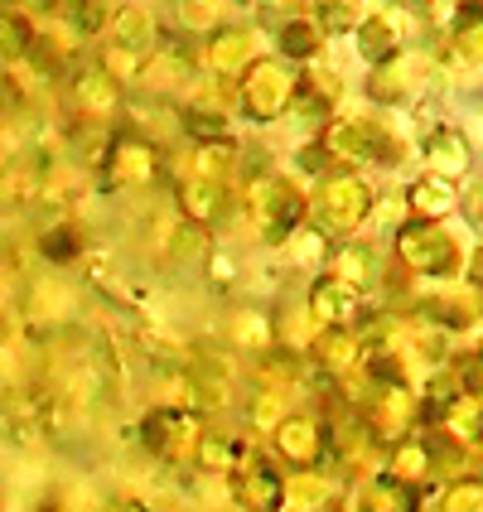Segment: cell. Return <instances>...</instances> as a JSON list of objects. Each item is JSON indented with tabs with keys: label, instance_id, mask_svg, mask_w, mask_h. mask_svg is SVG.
Masks as SVG:
<instances>
[{
	"label": "cell",
	"instance_id": "1",
	"mask_svg": "<svg viewBox=\"0 0 483 512\" xmlns=\"http://www.w3.org/2000/svg\"><path fill=\"white\" fill-rule=\"evenodd\" d=\"M295 87H300V73L285 58H256L252 68L242 73L237 102H242V112L252 121H276L295 102Z\"/></svg>",
	"mask_w": 483,
	"mask_h": 512
},
{
	"label": "cell",
	"instance_id": "2",
	"mask_svg": "<svg viewBox=\"0 0 483 512\" xmlns=\"http://www.w3.org/2000/svg\"><path fill=\"white\" fill-rule=\"evenodd\" d=\"M372 208V194L363 179H353V174H339V179H329L310 203V218L319 232H353L363 218H368Z\"/></svg>",
	"mask_w": 483,
	"mask_h": 512
},
{
	"label": "cell",
	"instance_id": "3",
	"mask_svg": "<svg viewBox=\"0 0 483 512\" xmlns=\"http://www.w3.org/2000/svg\"><path fill=\"white\" fill-rule=\"evenodd\" d=\"M160 174V155L155 145L141 136H112V150L102 160V189L107 194H126V189H145Z\"/></svg>",
	"mask_w": 483,
	"mask_h": 512
},
{
	"label": "cell",
	"instance_id": "4",
	"mask_svg": "<svg viewBox=\"0 0 483 512\" xmlns=\"http://www.w3.org/2000/svg\"><path fill=\"white\" fill-rule=\"evenodd\" d=\"M324 150H329V155H343V160H392V155H397L392 136H387L377 121H368V116H353V121L329 126Z\"/></svg>",
	"mask_w": 483,
	"mask_h": 512
},
{
	"label": "cell",
	"instance_id": "5",
	"mask_svg": "<svg viewBox=\"0 0 483 512\" xmlns=\"http://www.w3.org/2000/svg\"><path fill=\"white\" fill-rule=\"evenodd\" d=\"M401 256H406V266L411 271H426V276H445V271H455V242L445 237L440 228H430V223H411V228H401L397 237Z\"/></svg>",
	"mask_w": 483,
	"mask_h": 512
},
{
	"label": "cell",
	"instance_id": "6",
	"mask_svg": "<svg viewBox=\"0 0 483 512\" xmlns=\"http://www.w3.org/2000/svg\"><path fill=\"white\" fill-rule=\"evenodd\" d=\"M252 208L256 218H261V228H266V237L276 242V237H285V232L295 228V218L305 213V203H300V194L285 184V179H261L252 189Z\"/></svg>",
	"mask_w": 483,
	"mask_h": 512
},
{
	"label": "cell",
	"instance_id": "7",
	"mask_svg": "<svg viewBox=\"0 0 483 512\" xmlns=\"http://www.w3.org/2000/svg\"><path fill=\"white\" fill-rule=\"evenodd\" d=\"M73 102L83 107V116H112L121 107V87L107 68H87L73 78Z\"/></svg>",
	"mask_w": 483,
	"mask_h": 512
},
{
	"label": "cell",
	"instance_id": "8",
	"mask_svg": "<svg viewBox=\"0 0 483 512\" xmlns=\"http://www.w3.org/2000/svg\"><path fill=\"white\" fill-rule=\"evenodd\" d=\"M194 78V68H189V54H174V49H160V54H150L141 63V78L136 83L145 92H174V87H184Z\"/></svg>",
	"mask_w": 483,
	"mask_h": 512
},
{
	"label": "cell",
	"instance_id": "9",
	"mask_svg": "<svg viewBox=\"0 0 483 512\" xmlns=\"http://www.w3.org/2000/svg\"><path fill=\"white\" fill-rule=\"evenodd\" d=\"M237 493H242V503L256 512H276L281 508V498H285V488L281 479L266 469V464H242V474H237Z\"/></svg>",
	"mask_w": 483,
	"mask_h": 512
},
{
	"label": "cell",
	"instance_id": "10",
	"mask_svg": "<svg viewBox=\"0 0 483 512\" xmlns=\"http://www.w3.org/2000/svg\"><path fill=\"white\" fill-rule=\"evenodd\" d=\"M426 160L440 170V179H445V174H464L469 170V141H464V131L435 126L426 136Z\"/></svg>",
	"mask_w": 483,
	"mask_h": 512
},
{
	"label": "cell",
	"instance_id": "11",
	"mask_svg": "<svg viewBox=\"0 0 483 512\" xmlns=\"http://www.w3.org/2000/svg\"><path fill=\"white\" fill-rule=\"evenodd\" d=\"M208 63L218 68V73H247L256 58H252V34H242V29H223V34H213L208 39Z\"/></svg>",
	"mask_w": 483,
	"mask_h": 512
},
{
	"label": "cell",
	"instance_id": "12",
	"mask_svg": "<svg viewBox=\"0 0 483 512\" xmlns=\"http://www.w3.org/2000/svg\"><path fill=\"white\" fill-rule=\"evenodd\" d=\"M112 44L121 54H141V49H150V15L136 10V5L116 10L112 15Z\"/></svg>",
	"mask_w": 483,
	"mask_h": 512
},
{
	"label": "cell",
	"instance_id": "13",
	"mask_svg": "<svg viewBox=\"0 0 483 512\" xmlns=\"http://www.w3.org/2000/svg\"><path fill=\"white\" fill-rule=\"evenodd\" d=\"M34 25H29L20 10H0V58L15 63V58H29L34 54Z\"/></svg>",
	"mask_w": 483,
	"mask_h": 512
},
{
	"label": "cell",
	"instance_id": "14",
	"mask_svg": "<svg viewBox=\"0 0 483 512\" xmlns=\"http://www.w3.org/2000/svg\"><path fill=\"white\" fill-rule=\"evenodd\" d=\"M314 310L324 314V319H348V314L358 310V290L343 281V276H329V281L314 285Z\"/></svg>",
	"mask_w": 483,
	"mask_h": 512
},
{
	"label": "cell",
	"instance_id": "15",
	"mask_svg": "<svg viewBox=\"0 0 483 512\" xmlns=\"http://www.w3.org/2000/svg\"><path fill=\"white\" fill-rule=\"evenodd\" d=\"M358 49H363V58H372V63H387V58H397V29H392V20H363L358 25Z\"/></svg>",
	"mask_w": 483,
	"mask_h": 512
},
{
	"label": "cell",
	"instance_id": "16",
	"mask_svg": "<svg viewBox=\"0 0 483 512\" xmlns=\"http://www.w3.org/2000/svg\"><path fill=\"white\" fill-rule=\"evenodd\" d=\"M406 208H411L416 218H440V213L450 208V184H445V179H416V184L406 189Z\"/></svg>",
	"mask_w": 483,
	"mask_h": 512
},
{
	"label": "cell",
	"instance_id": "17",
	"mask_svg": "<svg viewBox=\"0 0 483 512\" xmlns=\"http://www.w3.org/2000/svg\"><path fill=\"white\" fill-rule=\"evenodd\" d=\"M179 203H184V213L189 218H199L208 223L218 208H223V184H208V179H189L184 189H179Z\"/></svg>",
	"mask_w": 483,
	"mask_h": 512
},
{
	"label": "cell",
	"instance_id": "18",
	"mask_svg": "<svg viewBox=\"0 0 483 512\" xmlns=\"http://www.w3.org/2000/svg\"><path fill=\"white\" fill-rule=\"evenodd\" d=\"M281 450L295 459V464H310V459L319 455V426L305 421V416H300V421H285L281 426Z\"/></svg>",
	"mask_w": 483,
	"mask_h": 512
},
{
	"label": "cell",
	"instance_id": "19",
	"mask_svg": "<svg viewBox=\"0 0 483 512\" xmlns=\"http://www.w3.org/2000/svg\"><path fill=\"white\" fill-rule=\"evenodd\" d=\"M184 426H189V421H184L179 411H155V416L145 421V445L160 450V455H174V445H179Z\"/></svg>",
	"mask_w": 483,
	"mask_h": 512
},
{
	"label": "cell",
	"instance_id": "20",
	"mask_svg": "<svg viewBox=\"0 0 483 512\" xmlns=\"http://www.w3.org/2000/svg\"><path fill=\"white\" fill-rule=\"evenodd\" d=\"M319 25L314 20H285L281 25V54L285 58H314L319 54Z\"/></svg>",
	"mask_w": 483,
	"mask_h": 512
},
{
	"label": "cell",
	"instance_id": "21",
	"mask_svg": "<svg viewBox=\"0 0 483 512\" xmlns=\"http://www.w3.org/2000/svg\"><path fill=\"white\" fill-rule=\"evenodd\" d=\"M368 97L372 102H397V97H406V63L401 58L377 63V73L368 78Z\"/></svg>",
	"mask_w": 483,
	"mask_h": 512
},
{
	"label": "cell",
	"instance_id": "22",
	"mask_svg": "<svg viewBox=\"0 0 483 512\" xmlns=\"http://www.w3.org/2000/svg\"><path fill=\"white\" fill-rule=\"evenodd\" d=\"M358 512H411V488H401L397 479L363 488V508Z\"/></svg>",
	"mask_w": 483,
	"mask_h": 512
},
{
	"label": "cell",
	"instance_id": "23",
	"mask_svg": "<svg viewBox=\"0 0 483 512\" xmlns=\"http://www.w3.org/2000/svg\"><path fill=\"white\" fill-rule=\"evenodd\" d=\"M68 20L78 25V34H97L112 25V5L107 0H68Z\"/></svg>",
	"mask_w": 483,
	"mask_h": 512
},
{
	"label": "cell",
	"instance_id": "24",
	"mask_svg": "<svg viewBox=\"0 0 483 512\" xmlns=\"http://www.w3.org/2000/svg\"><path fill=\"white\" fill-rule=\"evenodd\" d=\"M184 131H189L194 141L213 145V141H223V136H228V121H223L218 112H203V107H189V112H184Z\"/></svg>",
	"mask_w": 483,
	"mask_h": 512
},
{
	"label": "cell",
	"instance_id": "25",
	"mask_svg": "<svg viewBox=\"0 0 483 512\" xmlns=\"http://www.w3.org/2000/svg\"><path fill=\"white\" fill-rule=\"evenodd\" d=\"M194 170H199V179H208V184H223V179H228V170H232V150L223 141H218V145H199Z\"/></svg>",
	"mask_w": 483,
	"mask_h": 512
},
{
	"label": "cell",
	"instance_id": "26",
	"mask_svg": "<svg viewBox=\"0 0 483 512\" xmlns=\"http://www.w3.org/2000/svg\"><path fill=\"white\" fill-rule=\"evenodd\" d=\"M218 15H223V0H179V20L199 34H213Z\"/></svg>",
	"mask_w": 483,
	"mask_h": 512
},
{
	"label": "cell",
	"instance_id": "27",
	"mask_svg": "<svg viewBox=\"0 0 483 512\" xmlns=\"http://www.w3.org/2000/svg\"><path fill=\"white\" fill-rule=\"evenodd\" d=\"M78 247H83V237H78V228H68V223H58V228L44 232V256H49V261H73Z\"/></svg>",
	"mask_w": 483,
	"mask_h": 512
},
{
	"label": "cell",
	"instance_id": "28",
	"mask_svg": "<svg viewBox=\"0 0 483 512\" xmlns=\"http://www.w3.org/2000/svg\"><path fill=\"white\" fill-rule=\"evenodd\" d=\"M445 512H483V484H455L445 498Z\"/></svg>",
	"mask_w": 483,
	"mask_h": 512
},
{
	"label": "cell",
	"instance_id": "29",
	"mask_svg": "<svg viewBox=\"0 0 483 512\" xmlns=\"http://www.w3.org/2000/svg\"><path fill=\"white\" fill-rule=\"evenodd\" d=\"M319 358H324V363H334V368H339V363H348V339H343V334L324 339V343H319Z\"/></svg>",
	"mask_w": 483,
	"mask_h": 512
},
{
	"label": "cell",
	"instance_id": "30",
	"mask_svg": "<svg viewBox=\"0 0 483 512\" xmlns=\"http://www.w3.org/2000/svg\"><path fill=\"white\" fill-rule=\"evenodd\" d=\"M324 25H329V29H343V25H348V10H343V0L324 5Z\"/></svg>",
	"mask_w": 483,
	"mask_h": 512
},
{
	"label": "cell",
	"instance_id": "31",
	"mask_svg": "<svg viewBox=\"0 0 483 512\" xmlns=\"http://www.w3.org/2000/svg\"><path fill=\"white\" fill-rule=\"evenodd\" d=\"M469 213L483 223V189H474V199H469Z\"/></svg>",
	"mask_w": 483,
	"mask_h": 512
},
{
	"label": "cell",
	"instance_id": "32",
	"mask_svg": "<svg viewBox=\"0 0 483 512\" xmlns=\"http://www.w3.org/2000/svg\"><path fill=\"white\" fill-rule=\"evenodd\" d=\"M474 281H479V285H483V252H479V256H474Z\"/></svg>",
	"mask_w": 483,
	"mask_h": 512
}]
</instances>
